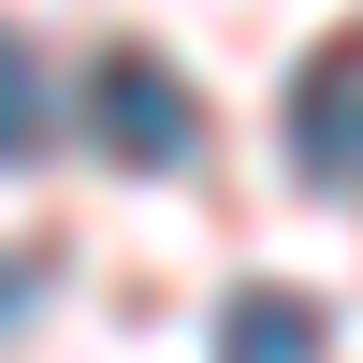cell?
Returning a JSON list of instances; mask_svg holds the SVG:
<instances>
[{
    "mask_svg": "<svg viewBox=\"0 0 363 363\" xmlns=\"http://www.w3.org/2000/svg\"><path fill=\"white\" fill-rule=\"evenodd\" d=\"M335 335H320V306L306 291H233V320H218V363H320Z\"/></svg>",
    "mask_w": 363,
    "mask_h": 363,
    "instance_id": "3",
    "label": "cell"
},
{
    "mask_svg": "<svg viewBox=\"0 0 363 363\" xmlns=\"http://www.w3.org/2000/svg\"><path fill=\"white\" fill-rule=\"evenodd\" d=\"M44 306V262H0V320H29Z\"/></svg>",
    "mask_w": 363,
    "mask_h": 363,
    "instance_id": "5",
    "label": "cell"
},
{
    "mask_svg": "<svg viewBox=\"0 0 363 363\" xmlns=\"http://www.w3.org/2000/svg\"><path fill=\"white\" fill-rule=\"evenodd\" d=\"M87 145H102L116 174H174L189 160V87H174L145 44H102L87 58Z\"/></svg>",
    "mask_w": 363,
    "mask_h": 363,
    "instance_id": "1",
    "label": "cell"
},
{
    "mask_svg": "<svg viewBox=\"0 0 363 363\" xmlns=\"http://www.w3.org/2000/svg\"><path fill=\"white\" fill-rule=\"evenodd\" d=\"M291 160L320 174V189H363V29L306 58V87H291Z\"/></svg>",
    "mask_w": 363,
    "mask_h": 363,
    "instance_id": "2",
    "label": "cell"
},
{
    "mask_svg": "<svg viewBox=\"0 0 363 363\" xmlns=\"http://www.w3.org/2000/svg\"><path fill=\"white\" fill-rule=\"evenodd\" d=\"M0 160H44V58L0 29Z\"/></svg>",
    "mask_w": 363,
    "mask_h": 363,
    "instance_id": "4",
    "label": "cell"
}]
</instances>
